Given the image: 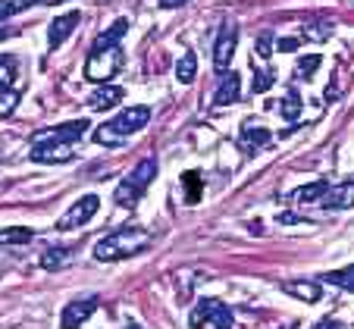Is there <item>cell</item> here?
<instances>
[{
  "label": "cell",
  "mask_w": 354,
  "mask_h": 329,
  "mask_svg": "<svg viewBox=\"0 0 354 329\" xmlns=\"http://www.w3.org/2000/svg\"><path fill=\"white\" fill-rule=\"evenodd\" d=\"M94 310H97V295L75 298V301H69L66 308H63V314H60V326H63V329H75V326H82V323H88V320L94 317Z\"/></svg>",
  "instance_id": "cell-9"
},
{
  "label": "cell",
  "mask_w": 354,
  "mask_h": 329,
  "mask_svg": "<svg viewBox=\"0 0 354 329\" xmlns=\"http://www.w3.org/2000/svg\"><path fill=\"white\" fill-rule=\"evenodd\" d=\"M35 238V232L28 226H10L0 229V245H28Z\"/></svg>",
  "instance_id": "cell-20"
},
{
  "label": "cell",
  "mask_w": 354,
  "mask_h": 329,
  "mask_svg": "<svg viewBox=\"0 0 354 329\" xmlns=\"http://www.w3.org/2000/svg\"><path fill=\"white\" fill-rule=\"evenodd\" d=\"M326 188H329L326 179L308 182V185H301L292 191V204H320V198L326 195Z\"/></svg>",
  "instance_id": "cell-17"
},
{
  "label": "cell",
  "mask_w": 354,
  "mask_h": 329,
  "mask_svg": "<svg viewBox=\"0 0 354 329\" xmlns=\"http://www.w3.org/2000/svg\"><path fill=\"white\" fill-rule=\"evenodd\" d=\"M73 257H75L73 248H47L44 254H41V267L44 270H63V267L73 263Z\"/></svg>",
  "instance_id": "cell-18"
},
{
  "label": "cell",
  "mask_w": 354,
  "mask_h": 329,
  "mask_svg": "<svg viewBox=\"0 0 354 329\" xmlns=\"http://www.w3.org/2000/svg\"><path fill=\"white\" fill-rule=\"evenodd\" d=\"M320 63H323V57L320 54H310V57H304V60H298L295 63V79H314V73L320 69Z\"/></svg>",
  "instance_id": "cell-23"
},
{
  "label": "cell",
  "mask_w": 354,
  "mask_h": 329,
  "mask_svg": "<svg viewBox=\"0 0 354 329\" xmlns=\"http://www.w3.org/2000/svg\"><path fill=\"white\" fill-rule=\"evenodd\" d=\"M270 138H273V135H270V129H267V126H261V122H254V120H245V122H241V132H239V144H241V151L254 154V151L267 148Z\"/></svg>",
  "instance_id": "cell-11"
},
{
  "label": "cell",
  "mask_w": 354,
  "mask_h": 329,
  "mask_svg": "<svg viewBox=\"0 0 354 329\" xmlns=\"http://www.w3.org/2000/svg\"><path fill=\"white\" fill-rule=\"evenodd\" d=\"M151 242H154V235L147 232L145 226H120L94 242V261H104V263L126 261V257L147 251Z\"/></svg>",
  "instance_id": "cell-2"
},
{
  "label": "cell",
  "mask_w": 354,
  "mask_h": 329,
  "mask_svg": "<svg viewBox=\"0 0 354 329\" xmlns=\"http://www.w3.org/2000/svg\"><path fill=\"white\" fill-rule=\"evenodd\" d=\"M310 329H342V326H339L335 320H320L317 326H310Z\"/></svg>",
  "instance_id": "cell-32"
},
{
  "label": "cell",
  "mask_w": 354,
  "mask_h": 329,
  "mask_svg": "<svg viewBox=\"0 0 354 329\" xmlns=\"http://www.w3.org/2000/svg\"><path fill=\"white\" fill-rule=\"evenodd\" d=\"M16 104H19V94H16L13 88H0V120L13 113Z\"/></svg>",
  "instance_id": "cell-24"
},
{
  "label": "cell",
  "mask_w": 354,
  "mask_h": 329,
  "mask_svg": "<svg viewBox=\"0 0 354 329\" xmlns=\"http://www.w3.org/2000/svg\"><path fill=\"white\" fill-rule=\"evenodd\" d=\"M320 207H326V210H348V207H354V182H339V185H329L326 195L320 198Z\"/></svg>",
  "instance_id": "cell-14"
},
{
  "label": "cell",
  "mask_w": 354,
  "mask_h": 329,
  "mask_svg": "<svg viewBox=\"0 0 354 329\" xmlns=\"http://www.w3.org/2000/svg\"><path fill=\"white\" fill-rule=\"evenodd\" d=\"M129 32V19H116L113 26L107 28L104 35H97L88 50V60H85V79L91 82H100L107 85L122 66V38Z\"/></svg>",
  "instance_id": "cell-1"
},
{
  "label": "cell",
  "mask_w": 354,
  "mask_h": 329,
  "mask_svg": "<svg viewBox=\"0 0 354 329\" xmlns=\"http://www.w3.org/2000/svg\"><path fill=\"white\" fill-rule=\"evenodd\" d=\"M301 41L298 38H279L276 41V50H298Z\"/></svg>",
  "instance_id": "cell-30"
},
{
  "label": "cell",
  "mask_w": 354,
  "mask_h": 329,
  "mask_svg": "<svg viewBox=\"0 0 354 329\" xmlns=\"http://www.w3.org/2000/svg\"><path fill=\"white\" fill-rule=\"evenodd\" d=\"M301 110H304V101H301V97H298V94H295V91H288L286 97H282V101H279V116H282V120H288V122H292V120H298V116H301Z\"/></svg>",
  "instance_id": "cell-21"
},
{
  "label": "cell",
  "mask_w": 354,
  "mask_h": 329,
  "mask_svg": "<svg viewBox=\"0 0 354 329\" xmlns=\"http://www.w3.org/2000/svg\"><path fill=\"white\" fill-rule=\"evenodd\" d=\"M282 292L304 304H317L323 298V285L317 279H286L282 282Z\"/></svg>",
  "instance_id": "cell-12"
},
{
  "label": "cell",
  "mask_w": 354,
  "mask_h": 329,
  "mask_svg": "<svg viewBox=\"0 0 354 329\" xmlns=\"http://www.w3.org/2000/svg\"><path fill=\"white\" fill-rule=\"evenodd\" d=\"M235 44H239V26L235 22H226L216 35V44H214V69L216 73H226L229 63L235 57Z\"/></svg>",
  "instance_id": "cell-8"
},
{
  "label": "cell",
  "mask_w": 354,
  "mask_h": 329,
  "mask_svg": "<svg viewBox=\"0 0 354 329\" xmlns=\"http://www.w3.org/2000/svg\"><path fill=\"white\" fill-rule=\"evenodd\" d=\"M182 182H185V191H188L185 201L188 204H198V198H201V179H198V173H185V179H182Z\"/></svg>",
  "instance_id": "cell-27"
},
{
  "label": "cell",
  "mask_w": 354,
  "mask_h": 329,
  "mask_svg": "<svg viewBox=\"0 0 354 329\" xmlns=\"http://www.w3.org/2000/svg\"><path fill=\"white\" fill-rule=\"evenodd\" d=\"M194 75H198V57H194V50H185V54L179 57V63H176V79H179L182 85H192Z\"/></svg>",
  "instance_id": "cell-19"
},
{
  "label": "cell",
  "mask_w": 354,
  "mask_h": 329,
  "mask_svg": "<svg viewBox=\"0 0 354 329\" xmlns=\"http://www.w3.org/2000/svg\"><path fill=\"white\" fill-rule=\"evenodd\" d=\"M38 3H47V7H57V3H69V0H38Z\"/></svg>",
  "instance_id": "cell-33"
},
{
  "label": "cell",
  "mask_w": 354,
  "mask_h": 329,
  "mask_svg": "<svg viewBox=\"0 0 354 329\" xmlns=\"http://www.w3.org/2000/svg\"><path fill=\"white\" fill-rule=\"evenodd\" d=\"M100 210V198L97 195H82L79 201H73L66 207V214L57 220V229H63V232H69V229H79L85 226L88 220H91L94 214Z\"/></svg>",
  "instance_id": "cell-7"
},
{
  "label": "cell",
  "mask_w": 354,
  "mask_h": 329,
  "mask_svg": "<svg viewBox=\"0 0 354 329\" xmlns=\"http://www.w3.org/2000/svg\"><path fill=\"white\" fill-rule=\"evenodd\" d=\"M79 22H82L79 10H69V13L57 16V19L50 22V28H47V44H50V50H57V47L66 44V38L79 28Z\"/></svg>",
  "instance_id": "cell-10"
},
{
  "label": "cell",
  "mask_w": 354,
  "mask_h": 329,
  "mask_svg": "<svg viewBox=\"0 0 354 329\" xmlns=\"http://www.w3.org/2000/svg\"><path fill=\"white\" fill-rule=\"evenodd\" d=\"M88 120H69V122H60V126H50V129H38L32 132V148H41V144H75V141L85 138Z\"/></svg>",
  "instance_id": "cell-5"
},
{
  "label": "cell",
  "mask_w": 354,
  "mask_h": 329,
  "mask_svg": "<svg viewBox=\"0 0 354 329\" xmlns=\"http://www.w3.org/2000/svg\"><path fill=\"white\" fill-rule=\"evenodd\" d=\"M323 282H329V285H339V289L345 292H354V263L345 270H333V273L323 276Z\"/></svg>",
  "instance_id": "cell-22"
},
{
  "label": "cell",
  "mask_w": 354,
  "mask_h": 329,
  "mask_svg": "<svg viewBox=\"0 0 354 329\" xmlns=\"http://www.w3.org/2000/svg\"><path fill=\"white\" fill-rule=\"evenodd\" d=\"M122 329H141V326H135V323H129V326H122Z\"/></svg>",
  "instance_id": "cell-34"
},
{
  "label": "cell",
  "mask_w": 354,
  "mask_h": 329,
  "mask_svg": "<svg viewBox=\"0 0 354 329\" xmlns=\"http://www.w3.org/2000/svg\"><path fill=\"white\" fill-rule=\"evenodd\" d=\"M28 3H35V0H0V22L16 16V13H22Z\"/></svg>",
  "instance_id": "cell-25"
},
{
  "label": "cell",
  "mask_w": 354,
  "mask_h": 329,
  "mask_svg": "<svg viewBox=\"0 0 354 329\" xmlns=\"http://www.w3.org/2000/svg\"><path fill=\"white\" fill-rule=\"evenodd\" d=\"M239 97H241V75L232 73V69H226L220 85H216V91H214V107H232Z\"/></svg>",
  "instance_id": "cell-13"
},
{
  "label": "cell",
  "mask_w": 354,
  "mask_h": 329,
  "mask_svg": "<svg viewBox=\"0 0 354 329\" xmlns=\"http://www.w3.org/2000/svg\"><path fill=\"white\" fill-rule=\"evenodd\" d=\"M154 176H157V160L154 157H145V160L138 163V167L132 169V173L126 176V179L116 185V191H113V201L120 204V207H129L132 210L135 204L141 201V195L147 191V185L154 182Z\"/></svg>",
  "instance_id": "cell-4"
},
{
  "label": "cell",
  "mask_w": 354,
  "mask_h": 329,
  "mask_svg": "<svg viewBox=\"0 0 354 329\" xmlns=\"http://www.w3.org/2000/svg\"><path fill=\"white\" fill-rule=\"evenodd\" d=\"M16 75V57H0V88H10V82H13Z\"/></svg>",
  "instance_id": "cell-26"
},
{
  "label": "cell",
  "mask_w": 354,
  "mask_h": 329,
  "mask_svg": "<svg viewBox=\"0 0 354 329\" xmlns=\"http://www.w3.org/2000/svg\"><path fill=\"white\" fill-rule=\"evenodd\" d=\"M257 57H261V60H270V57H273V32L257 35Z\"/></svg>",
  "instance_id": "cell-28"
},
{
  "label": "cell",
  "mask_w": 354,
  "mask_h": 329,
  "mask_svg": "<svg viewBox=\"0 0 354 329\" xmlns=\"http://www.w3.org/2000/svg\"><path fill=\"white\" fill-rule=\"evenodd\" d=\"M147 122H151V107L132 104V107H126L122 113H116L113 120H107L104 126L94 129V141H97L100 148H120L132 135H138Z\"/></svg>",
  "instance_id": "cell-3"
},
{
  "label": "cell",
  "mask_w": 354,
  "mask_h": 329,
  "mask_svg": "<svg viewBox=\"0 0 354 329\" xmlns=\"http://www.w3.org/2000/svg\"><path fill=\"white\" fill-rule=\"evenodd\" d=\"M163 10H173V7H182V3H188V0H157Z\"/></svg>",
  "instance_id": "cell-31"
},
{
  "label": "cell",
  "mask_w": 354,
  "mask_h": 329,
  "mask_svg": "<svg viewBox=\"0 0 354 329\" xmlns=\"http://www.w3.org/2000/svg\"><path fill=\"white\" fill-rule=\"evenodd\" d=\"M122 97H126V91H122L120 85H100L97 91H91L88 94V107L91 110H113L116 104L122 101Z\"/></svg>",
  "instance_id": "cell-16"
},
{
  "label": "cell",
  "mask_w": 354,
  "mask_h": 329,
  "mask_svg": "<svg viewBox=\"0 0 354 329\" xmlns=\"http://www.w3.org/2000/svg\"><path fill=\"white\" fill-rule=\"evenodd\" d=\"M188 323H192V329H201V323H214L216 329H232V310L220 298H201L194 304Z\"/></svg>",
  "instance_id": "cell-6"
},
{
  "label": "cell",
  "mask_w": 354,
  "mask_h": 329,
  "mask_svg": "<svg viewBox=\"0 0 354 329\" xmlns=\"http://www.w3.org/2000/svg\"><path fill=\"white\" fill-rule=\"evenodd\" d=\"M270 85H273V73H270V69H261V73H254V82H251V91H254V94H263Z\"/></svg>",
  "instance_id": "cell-29"
},
{
  "label": "cell",
  "mask_w": 354,
  "mask_h": 329,
  "mask_svg": "<svg viewBox=\"0 0 354 329\" xmlns=\"http://www.w3.org/2000/svg\"><path fill=\"white\" fill-rule=\"evenodd\" d=\"M35 163H69L75 157V144H41L28 151Z\"/></svg>",
  "instance_id": "cell-15"
}]
</instances>
